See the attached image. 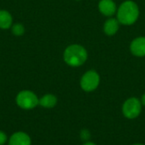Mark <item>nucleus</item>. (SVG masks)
Instances as JSON below:
<instances>
[{"label": "nucleus", "instance_id": "8", "mask_svg": "<svg viewBox=\"0 0 145 145\" xmlns=\"http://www.w3.org/2000/svg\"><path fill=\"white\" fill-rule=\"evenodd\" d=\"M8 143V145H31V139L26 132H16L10 136Z\"/></svg>", "mask_w": 145, "mask_h": 145}, {"label": "nucleus", "instance_id": "5", "mask_svg": "<svg viewBox=\"0 0 145 145\" xmlns=\"http://www.w3.org/2000/svg\"><path fill=\"white\" fill-rule=\"evenodd\" d=\"M100 83V76L99 73L94 70L91 69L87 71L82 74L80 79V86L82 91L85 92H92L95 91Z\"/></svg>", "mask_w": 145, "mask_h": 145}, {"label": "nucleus", "instance_id": "4", "mask_svg": "<svg viewBox=\"0 0 145 145\" xmlns=\"http://www.w3.org/2000/svg\"><path fill=\"white\" fill-rule=\"evenodd\" d=\"M142 103L140 99L135 97L127 98L122 104L121 112L125 118L128 120H134L138 118L142 112Z\"/></svg>", "mask_w": 145, "mask_h": 145}, {"label": "nucleus", "instance_id": "7", "mask_svg": "<svg viewBox=\"0 0 145 145\" xmlns=\"http://www.w3.org/2000/svg\"><path fill=\"white\" fill-rule=\"evenodd\" d=\"M98 7L99 12L107 17H112L117 11V6L114 0H100Z\"/></svg>", "mask_w": 145, "mask_h": 145}, {"label": "nucleus", "instance_id": "9", "mask_svg": "<svg viewBox=\"0 0 145 145\" xmlns=\"http://www.w3.org/2000/svg\"><path fill=\"white\" fill-rule=\"evenodd\" d=\"M120 28V22L116 18L109 17L104 24L103 30L107 36H114L116 34Z\"/></svg>", "mask_w": 145, "mask_h": 145}, {"label": "nucleus", "instance_id": "14", "mask_svg": "<svg viewBox=\"0 0 145 145\" xmlns=\"http://www.w3.org/2000/svg\"><path fill=\"white\" fill-rule=\"evenodd\" d=\"M7 141H8L7 134L4 132L0 131V145H4Z\"/></svg>", "mask_w": 145, "mask_h": 145}, {"label": "nucleus", "instance_id": "11", "mask_svg": "<svg viewBox=\"0 0 145 145\" xmlns=\"http://www.w3.org/2000/svg\"><path fill=\"white\" fill-rule=\"evenodd\" d=\"M58 98L54 94H45L39 98V105L44 109H53L56 106Z\"/></svg>", "mask_w": 145, "mask_h": 145}, {"label": "nucleus", "instance_id": "15", "mask_svg": "<svg viewBox=\"0 0 145 145\" xmlns=\"http://www.w3.org/2000/svg\"><path fill=\"white\" fill-rule=\"evenodd\" d=\"M140 101H141V103H142V105L145 107V93L144 94H143V96H142V97H141Z\"/></svg>", "mask_w": 145, "mask_h": 145}, {"label": "nucleus", "instance_id": "3", "mask_svg": "<svg viewBox=\"0 0 145 145\" xmlns=\"http://www.w3.org/2000/svg\"><path fill=\"white\" fill-rule=\"evenodd\" d=\"M15 103L21 109L31 110L39 105V97L32 91L23 90L16 95Z\"/></svg>", "mask_w": 145, "mask_h": 145}, {"label": "nucleus", "instance_id": "6", "mask_svg": "<svg viewBox=\"0 0 145 145\" xmlns=\"http://www.w3.org/2000/svg\"><path fill=\"white\" fill-rule=\"evenodd\" d=\"M131 53L137 57L145 56V37H138L134 38L130 44Z\"/></svg>", "mask_w": 145, "mask_h": 145}, {"label": "nucleus", "instance_id": "12", "mask_svg": "<svg viewBox=\"0 0 145 145\" xmlns=\"http://www.w3.org/2000/svg\"><path fill=\"white\" fill-rule=\"evenodd\" d=\"M11 32L13 35H14L15 37H21L25 34V26L22 23H13L12 26L10 27Z\"/></svg>", "mask_w": 145, "mask_h": 145}, {"label": "nucleus", "instance_id": "16", "mask_svg": "<svg viewBox=\"0 0 145 145\" xmlns=\"http://www.w3.org/2000/svg\"><path fill=\"white\" fill-rule=\"evenodd\" d=\"M82 145H97L96 144H94L92 141H88V142H84V144Z\"/></svg>", "mask_w": 145, "mask_h": 145}, {"label": "nucleus", "instance_id": "13", "mask_svg": "<svg viewBox=\"0 0 145 145\" xmlns=\"http://www.w3.org/2000/svg\"><path fill=\"white\" fill-rule=\"evenodd\" d=\"M91 132L88 129H82L81 132H80V138L82 141L83 142H88V141H90L91 139Z\"/></svg>", "mask_w": 145, "mask_h": 145}, {"label": "nucleus", "instance_id": "2", "mask_svg": "<svg viewBox=\"0 0 145 145\" xmlns=\"http://www.w3.org/2000/svg\"><path fill=\"white\" fill-rule=\"evenodd\" d=\"M88 54L86 48L81 44H73L67 46L63 53L64 62L70 67L77 68L82 66L88 60Z\"/></svg>", "mask_w": 145, "mask_h": 145}, {"label": "nucleus", "instance_id": "17", "mask_svg": "<svg viewBox=\"0 0 145 145\" xmlns=\"http://www.w3.org/2000/svg\"><path fill=\"white\" fill-rule=\"evenodd\" d=\"M132 145H145L144 144H133Z\"/></svg>", "mask_w": 145, "mask_h": 145}, {"label": "nucleus", "instance_id": "18", "mask_svg": "<svg viewBox=\"0 0 145 145\" xmlns=\"http://www.w3.org/2000/svg\"><path fill=\"white\" fill-rule=\"evenodd\" d=\"M75 1H82V0H75Z\"/></svg>", "mask_w": 145, "mask_h": 145}, {"label": "nucleus", "instance_id": "10", "mask_svg": "<svg viewBox=\"0 0 145 145\" xmlns=\"http://www.w3.org/2000/svg\"><path fill=\"white\" fill-rule=\"evenodd\" d=\"M13 25V16L11 13L6 9H0V29H10Z\"/></svg>", "mask_w": 145, "mask_h": 145}, {"label": "nucleus", "instance_id": "1", "mask_svg": "<svg viewBox=\"0 0 145 145\" xmlns=\"http://www.w3.org/2000/svg\"><path fill=\"white\" fill-rule=\"evenodd\" d=\"M139 14L138 5L132 0H126L117 8L116 15L120 24L131 26L138 21Z\"/></svg>", "mask_w": 145, "mask_h": 145}]
</instances>
